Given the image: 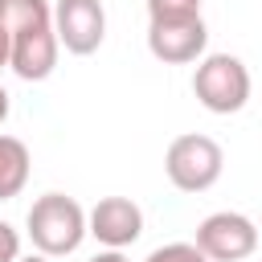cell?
Masks as SVG:
<instances>
[{"label": "cell", "mask_w": 262, "mask_h": 262, "mask_svg": "<svg viewBox=\"0 0 262 262\" xmlns=\"http://www.w3.org/2000/svg\"><path fill=\"white\" fill-rule=\"evenodd\" d=\"M25 229H29L33 250H41L49 258H61V254H74L82 246V237L90 233V217L74 196L45 192V196L33 201V209L25 217Z\"/></svg>", "instance_id": "6da1fadb"}, {"label": "cell", "mask_w": 262, "mask_h": 262, "mask_svg": "<svg viewBox=\"0 0 262 262\" xmlns=\"http://www.w3.org/2000/svg\"><path fill=\"white\" fill-rule=\"evenodd\" d=\"M192 94L213 115H237L250 102V70L233 53H209L201 57L192 74Z\"/></svg>", "instance_id": "7a4b0ae2"}, {"label": "cell", "mask_w": 262, "mask_h": 262, "mask_svg": "<svg viewBox=\"0 0 262 262\" xmlns=\"http://www.w3.org/2000/svg\"><path fill=\"white\" fill-rule=\"evenodd\" d=\"M221 168H225V151L217 139L201 135V131H188V135H176L164 151V172L168 180L180 188V192H205L221 180Z\"/></svg>", "instance_id": "3957f363"}, {"label": "cell", "mask_w": 262, "mask_h": 262, "mask_svg": "<svg viewBox=\"0 0 262 262\" xmlns=\"http://www.w3.org/2000/svg\"><path fill=\"white\" fill-rule=\"evenodd\" d=\"M196 246L209 262H242L258 250V225L246 213L221 209L196 225Z\"/></svg>", "instance_id": "277c9868"}, {"label": "cell", "mask_w": 262, "mask_h": 262, "mask_svg": "<svg viewBox=\"0 0 262 262\" xmlns=\"http://www.w3.org/2000/svg\"><path fill=\"white\" fill-rule=\"evenodd\" d=\"M53 29H57V41L66 53L86 57L106 37V8H102V0H57Z\"/></svg>", "instance_id": "5b68a950"}, {"label": "cell", "mask_w": 262, "mask_h": 262, "mask_svg": "<svg viewBox=\"0 0 262 262\" xmlns=\"http://www.w3.org/2000/svg\"><path fill=\"white\" fill-rule=\"evenodd\" d=\"M57 53H61V41H57L53 20L20 25V29H12V61H8V70L16 78H25V82H45L57 70Z\"/></svg>", "instance_id": "8992f818"}, {"label": "cell", "mask_w": 262, "mask_h": 262, "mask_svg": "<svg viewBox=\"0 0 262 262\" xmlns=\"http://www.w3.org/2000/svg\"><path fill=\"white\" fill-rule=\"evenodd\" d=\"M209 45V29L201 16H188V20H151L147 25V49L156 61L164 66H188L205 53Z\"/></svg>", "instance_id": "52a82bcc"}, {"label": "cell", "mask_w": 262, "mask_h": 262, "mask_svg": "<svg viewBox=\"0 0 262 262\" xmlns=\"http://www.w3.org/2000/svg\"><path fill=\"white\" fill-rule=\"evenodd\" d=\"M86 217H90V237L102 242L106 250H123L143 233V209L131 196H102Z\"/></svg>", "instance_id": "ba28073f"}, {"label": "cell", "mask_w": 262, "mask_h": 262, "mask_svg": "<svg viewBox=\"0 0 262 262\" xmlns=\"http://www.w3.org/2000/svg\"><path fill=\"white\" fill-rule=\"evenodd\" d=\"M29 168H33V160H29L25 139L0 131V201H12L29 184Z\"/></svg>", "instance_id": "9c48e42d"}, {"label": "cell", "mask_w": 262, "mask_h": 262, "mask_svg": "<svg viewBox=\"0 0 262 262\" xmlns=\"http://www.w3.org/2000/svg\"><path fill=\"white\" fill-rule=\"evenodd\" d=\"M201 16V0H147V20H188Z\"/></svg>", "instance_id": "30bf717a"}, {"label": "cell", "mask_w": 262, "mask_h": 262, "mask_svg": "<svg viewBox=\"0 0 262 262\" xmlns=\"http://www.w3.org/2000/svg\"><path fill=\"white\" fill-rule=\"evenodd\" d=\"M143 262H209V258L201 254V246H196V242H168V246L151 250Z\"/></svg>", "instance_id": "8fae6325"}, {"label": "cell", "mask_w": 262, "mask_h": 262, "mask_svg": "<svg viewBox=\"0 0 262 262\" xmlns=\"http://www.w3.org/2000/svg\"><path fill=\"white\" fill-rule=\"evenodd\" d=\"M16 258H20V233L8 221H0V262H16Z\"/></svg>", "instance_id": "7c38bea8"}, {"label": "cell", "mask_w": 262, "mask_h": 262, "mask_svg": "<svg viewBox=\"0 0 262 262\" xmlns=\"http://www.w3.org/2000/svg\"><path fill=\"white\" fill-rule=\"evenodd\" d=\"M12 61V29H8V20H4V8H0V70Z\"/></svg>", "instance_id": "4fadbf2b"}, {"label": "cell", "mask_w": 262, "mask_h": 262, "mask_svg": "<svg viewBox=\"0 0 262 262\" xmlns=\"http://www.w3.org/2000/svg\"><path fill=\"white\" fill-rule=\"evenodd\" d=\"M90 262H131V258H127L123 250H98V254H94Z\"/></svg>", "instance_id": "5bb4252c"}, {"label": "cell", "mask_w": 262, "mask_h": 262, "mask_svg": "<svg viewBox=\"0 0 262 262\" xmlns=\"http://www.w3.org/2000/svg\"><path fill=\"white\" fill-rule=\"evenodd\" d=\"M8 111H12V98H8V90H4V86H0V123H4V119H8Z\"/></svg>", "instance_id": "9a60e30c"}, {"label": "cell", "mask_w": 262, "mask_h": 262, "mask_svg": "<svg viewBox=\"0 0 262 262\" xmlns=\"http://www.w3.org/2000/svg\"><path fill=\"white\" fill-rule=\"evenodd\" d=\"M16 262H49V254H41V250H33V254H20Z\"/></svg>", "instance_id": "2e32d148"}]
</instances>
